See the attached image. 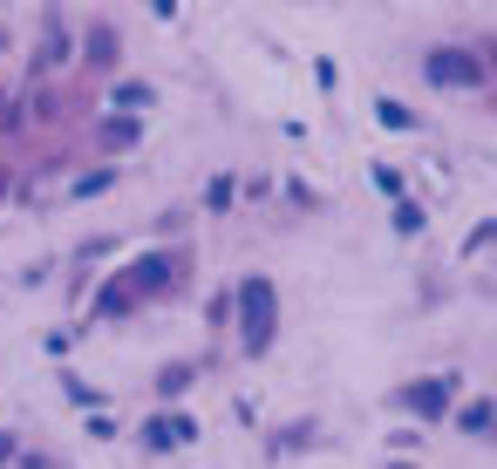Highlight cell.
Wrapping results in <instances>:
<instances>
[{
    "mask_svg": "<svg viewBox=\"0 0 497 469\" xmlns=\"http://www.w3.org/2000/svg\"><path fill=\"white\" fill-rule=\"evenodd\" d=\"M239 306H246V347H266L273 340V286L266 279H246Z\"/></svg>",
    "mask_w": 497,
    "mask_h": 469,
    "instance_id": "1",
    "label": "cell"
},
{
    "mask_svg": "<svg viewBox=\"0 0 497 469\" xmlns=\"http://www.w3.org/2000/svg\"><path fill=\"white\" fill-rule=\"evenodd\" d=\"M429 76H436V82H477V61H456V55H436V61H429Z\"/></svg>",
    "mask_w": 497,
    "mask_h": 469,
    "instance_id": "2",
    "label": "cell"
},
{
    "mask_svg": "<svg viewBox=\"0 0 497 469\" xmlns=\"http://www.w3.org/2000/svg\"><path fill=\"white\" fill-rule=\"evenodd\" d=\"M185 436H191L185 415H177V422H150V442H157V449H164V442H185Z\"/></svg>",
    "mask_w": 497,
    "mask_h": 469,
    "instance_id": "3",
    "label": "cell"
},
{
    "mask_svg": "<svg viewBox=\"0 0 497 469\" xmlns=\"http://www.w3.org/2000/svg\"><path fill=\"white\" fill-rule=\"evenodd\" d=\"M409 401H416V409H443V401H450V381H443V388H409Z\"/></svg>",
    "mask_w": 497,
    "mask_h": 469,
    "instance_id": "4",
    "label": "cell"
}]
</instances>
